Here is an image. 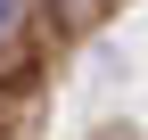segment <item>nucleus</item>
I'll list each match as a JSON object with an SVG mask.
<instances>
[{
	"label": "nucleus",
	"mask_w": 148,
	"mask_h": 140,
	"mask_svg": "<svg viewBox=\"0 0 148 140\" xmlns=\"http://www.w3.org/2000/svg\"><path fill=\"white\" fill-rule=\"evenodd\" d=\"M8 8H16V0H0V25H8Z\"/></svg>",
	"instance_id": "obj_1"
}]
</instances>
